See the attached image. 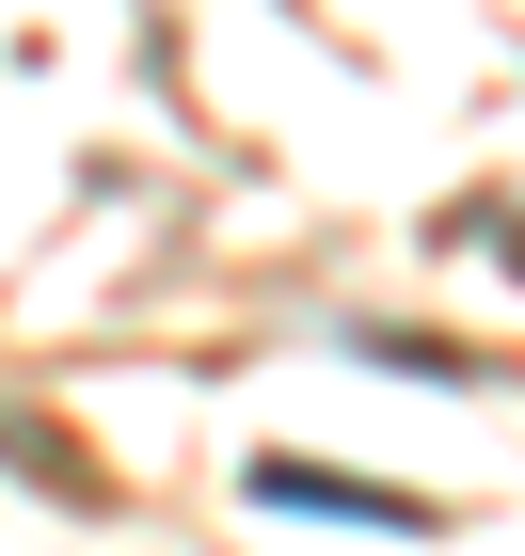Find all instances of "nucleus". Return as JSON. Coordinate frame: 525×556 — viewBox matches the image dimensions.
<instances>
[{
    "label": "nucleus",
    "mask_w": 525,
    "mask_h": 556,
    "mask_svg": "<svg viewBox=\"0 0 525 556\" xmlns=\"http://www.w3.org/2000/svg\"><path fill=\"white\" fill-rule=\"evenodd\" d=\"M255 509H318V525H383V541H430V493H398V477H350V462H303V445H271L255 462Z\"/></svg>",
    "instance_id": "f257e3e1"
}]
</instances>
